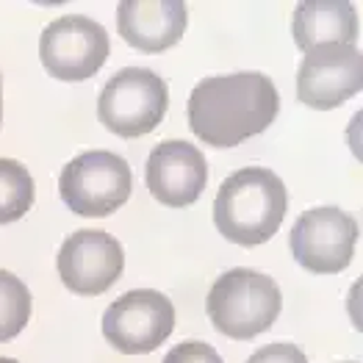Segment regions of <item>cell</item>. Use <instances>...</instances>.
Listing matches in <instances>:
<instances>
[{
    "mask_svg": "<svg viewBox=\"0 0 363 363\" xmlns=\"http://www.w3.org/2000/svg\"><path fill=\"white\" fill-rule=\"evenodd\" d=\"M247 363H308L305 352L294 344H269L250 355Z\"/></svg>",
    "mask_w": 363,
    "mask_h": 363,
    "instance_id": "17",
    "label": "cell"
},
{
    "mask_svg": "<svg viewBox=\"0 0 363 363\" xmlns=\"http://www.w3.org/2000/svg\"><path fill=\"white\" fill-rule=\"evenodd\" d=\"M164 363H225L219 352L206 341H183L167 352Z\"/></svg>",
    "mask_w": 363,
    "mask_h": 363,
    "instance_id": "16",
    "label": "cell"
},
{
    "mask_svg": "<svg viewBox=\"0 0 363 363\" xmlns=\"http://www.w3.org/2000/svg\"><path fill=\"white\" fill-rule=\"evenodd\" d=\"M30 319V291L17 274L0 269V344L23 333Z\"/></svg>",
    "mask_w": 363,
    "mask_h": 363,
    "instance_id": "15",
    "label": "cell"
},
{
    "mask_svg": "<svg viewBox=\"0 0 363 363\" xmlns=\"http://www.w3.org/2000/svg\"><path fill=\"white\" fill-rule=\"evenodd\" d=\"M133 175L117 152L89 150L61 169L59 191L64 206L78 216H108L128 203Z\"/></svg>",
    "mask_w": 363,
    "mask_h": 363,
    "instance_id": "5",
    "label": "cell"
},
{
    "mask_svg": "<svg viewBox=\"0 0 363 363\" xmlns=\"http://www.w3.org/2000/svg\"><path fill=\"white\" fill-rule=\"evenodd\" d=\"M33 206V178L11 158H0V225L17 222Z\"/></svg>",
    "mask_w": 363,
    "mask_h": 363,
    "instance_id": "14",
    "label": "cell"
},
{
    "mask_svg": "<svg viewBox=\"0 0 363 363\" xmlns=\"http://www.w3.org/2000/svg\"><path fill=\"white\" fill-rule=\"evenodd\" d=\"M291 255L297 264L313 274L344 272L352 261L358 244L355 216L333 206L305 211L291 228Z\"/></svg>",
    "mask_w": 363,
    "mask_h": 363,
    "instance_id": "8",
    "label": "cell"
},
{
    "mask_svg": "<svg viewBox=\"0 0 363 363\" xmlns=\"http://www.w3.org/2000/svg\"><path fill=\"white\" fill-rule=\"evenodd\" d=\"M175 330V305L152 289H133L108 305L103 313L106 341L125 355L158 350Z\"/></svg>",
    "mask_w": 363,
    "mask_h": 363,
    "instance_id": "6",
    "label": "cell"
},
{
    "mask_svg": "<svg viewBox=\"0 0 363 363\" xmlns=\"http://www.w3.org/2000/svg\"><path fill=\"white\" fill-rule=\"evenodd\" d=\"M147 191L158 203L169 208H186L191 206L208 181V164L203 152L191 147L189 142L172 139L155 145L147 158L145 169Z\"/></svg>",
    "mask_w": 363,
    "mask_h": 363,
    "instance_id": "11",
    "label": "cell"
},
{
    "mask_svg": "<svg viewBox=\"0 0 363 363\" xmlns=\"http://www.w3.org/2000/svg\"><path fill=\"white\" fill-rule=\"evenodd\" d=\"M108 33L106 28L84 14H67L53 20L42 30L39 59L45 69L67 84L89 81L108 59Z\"/></svg>",
    "mask_w": 363,
    "mask_h": 363,
    "instance_id": "7",
    "label": "cell"
},
{
    "mask_svg": "<svg viewBox=\"0 0 363 363\" xmlns=\"http://www.w3.org/2000/svg\"><path fill=\"white\" fill-rule=\"evenodd\" d=\"M280 308L283 297L272 277L244 267L219 274L206 300L213 328L236 341H250L267 333L277 322Z\"/></svg>",
    "mask_w": 363,
    "mask_h": 363,
    "instance_id": "3",
    "label": "cell"
},
{
    "mask_svg": "<svg viewBox=\"0 0 363 363\" xmlns=\"http://www.w3.org/2000/svg\"><path fill=\"white\" fill-rule=\"evenodd\" d=\"M61 283L84 297L108 291L125 269L122 244L103 230H78L67 236L56 258Z\"/></svg>",
    "mask_w": 363,
    "mask_h": 363,
    "instance_id": "10",
    "label": "cell"
},
{
    "mask_svg": "<svg viewBox=\"0 0 363 363\" xmlns=\"http://www.w3.org/2000/svg\"><path fill=\"white\" fill-rule=\"evenodd\" d=\"M169 106L167 84L145 67H125L103 86L97 97L100 122L125 139L155 130Z\"/></svg>",
    "mask_w": 363,
    "mask_h": 363,
    "instance_id": "4",
    "label": "cell"
},
{
    "mask_svg": "<svg viewBox=\"0 0 363 363\" xmlns=\"http://www.w3.org/2000/svg\"><path fill=\"white\" fill-rule=\"evenodd\" d=\"M0 120H3V78H0Z\"/></svg>",
    "mask_w": 363,
    "mask_h": 363,
    "instance_id": "18",
    "label": "cell"
},
{
    "mask_svg": "<svg viewBox=\"0 0 363 363\" xmlns=\"http://www.w3.org/2000/svg\"><path fill=\"white\" fill-rule=\"evenodd\" d=\"M289 194L272 169L244 167L225 178L213 200V225L233 244L258 247L283 225Z\"/></svg>",
    "mask_w": 363,
    "mask_h": 363,
    "instance_id": "2",
    "label": "cell"
},
{
    "mask_svg": "<svg viewBox=\"0 0 363 363\" xmlns=\"http://www.w3.org/2000/svg\"><path fill=\"white\" fill-rule=\"evenodd\" d=\"M363 86V59L355 45H325L305 53L297 69L300 103L330 111L347 103Z\"/></svg>",
    "mask_w": 363,
    "mask_h": 363,
    "instance_id": "9",
    "label": "cell"
},
{
    "mask_svg": "<svg viewBox=\"0 0 363 363\" xmlns=\"http://www.w3.org/2000/svg\"><path fill=\"white\" fill-rule=\"evenodd\" d=\"M280 111V94L264 72L203 78L189 97V128L211 147L228 150L264 133Z\"/></svg>",
    "mask_w": 363,
    "mask_h": 363,
    "instance_id": "1",
    "label": "cell"
},
{
    "mask_svg": "<svg viewBox=\"0 0 363 363\" xmlns=\"http://www.w3.org/2000/svg\"><path fill=\"white\" fill-rule=\"evenodd\" d=\"M189 23L181 0H122L117 6L120 36L142 53H164L181 42Z\"/></svg>",
    "mask_w": 363,
    "mask_h": 363,
    "instance_id": "12",
    "label": "cell"
},
{
    "mask_svg": "<svg viewBox=\"0 0 363 363\" xmlns=\"http://www.w3.org/2000/svg\"><path fill=\"white\" fill-rule=\"evenodd\" d=\"M0 363H17L14 358H0Z\"/></svg>",
    "mask_w": 363,
    "mask_h": 363,
    "instance_id": "19",
    "label": "cell"
},
{
    "mask_svg": "<svg viewBox=\"0 0 363 363\" xmlns=\"http://www.w3.org/2000/svg\"><path fill=\"white\" fill-rule=\"evenodd\" d=\"M294 42L311 53L325 45H355L358 14L347 0H305L294 11Z\"/></svg>",
    "mask_w": 363,
    "mask_h": 363,
    "instance_id": "13",
    "label": "cell"
}]
</instances>
